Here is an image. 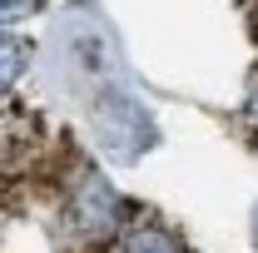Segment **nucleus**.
Returning <instances> with one entry per match:
<instances>
[{"instance_id": "obj_1", "label": "nucleus", "mask_w": 258, "mask_h": 253, "mask_svg": "<svg viewBox=\"0 0 258 253\" xmlns=\"http://www.w3.org/2000/svg\"><path fill=\"white\" fill-rule=\"evenodd\" d=\"M30 70V45L15 35H0V95L20 85V75Z\"/></svg>"}, {"instance_id": "obj_3", "label": "nucleus", "mask_w": 258, "mask_h": 253, "mask_svg": "<svg viewBox=\"0 0 258 253\" xmlns=\"http://www.w3.org/2000/svg\"><path fill=\"white\" fill-rule=\"evenodd\" d=\"M40 0H0V25H10V20H20V15H30Z\"/></svg>"}, {"instance_id": "obj_2", "label": "nucleus", "mask_w": 258, "mask_h": 253, "mask_svg": "<svg viewBox=\"0 0 258 253\" xmlns=\"http://www.w3.org/2000/svg\"><path fill=\"white\" fill-rule=\"evenodd\" d=\"M129 253H184L164 228H139L134 238H129Z\"/></svg>"}]
</instances>
